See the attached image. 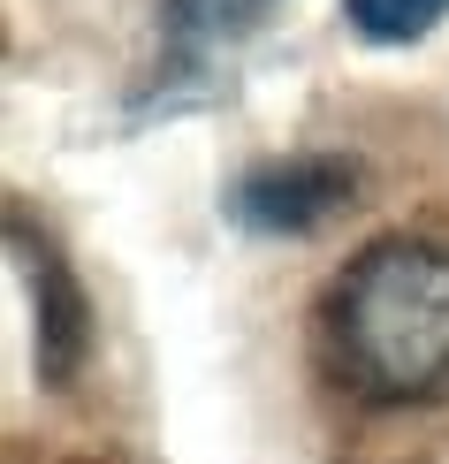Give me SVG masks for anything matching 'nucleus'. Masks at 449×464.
<instances>
[{"label": "nucleus", "instance_id": "obj_1", "mask_svg": "<svg viewBox=\"0 0 449 464\" xmlns=\"http://www.w3.org/2000/svg\"><path fill=\"white\" fill-rule=\"evenodd\" d=\"M327 373L358 403H442L449 396V244L374 237L320 304Z\"/></svg>", "mask_w": 449, "mask_h": 464}, {"label": "nucleus", "instance_id": "obj_2", "mask_svg": "<svg viewBox=\"0 0 449 464\" xmlns=\"http://www.w3.org/2000/svg\"><path fill=\"white\" fill-rule=\"evenodd\" d=\"M275 15V0H161V62L130 100V122H161L175 107H199L221 92L229 53Z\"/></svg>", "mask_w": 449, "mask_h": 464}, {"label": "nucleus", "instance_id": "obj_3", "mask_svg": "<svg viewBox=\"0 0 449 464\" xmlns=\"http://www.w3.org/2000/svg\"><path fill=\"white\" fill-rule=\"evenodd\" d=\"M358 198V168L336 160V152H289V160H259L244 168L237 183L221 190V214L244 228V237H267V244H289V237H312Z\"/></svg>", "mask_w": 449, "mask_h": 464}, {"label": "nucleus", "instance_id": "obj_4", "mask_svg": "<svg viewBox=\"0 0 449 464\" xmlns=\"http://www.w3.org/2000/svg\"><path fill=\"white\" fill-rule=\"evenodd\" d=\"M8 244H15V266L31 275V343H38V373H46V389H69L76 365H84V351H92L84 282L69 275V259L54 251L46 228H31L24 214H8Z\"/></svg>", "mask_w": 449, "mask_h": 464}, {"label": "nucleus", "instance_id": "obj_5", "mask_svg": "<svg viewBox=\"0 0 449 464\" xmlns=\"http://www.w3.org/2000/svg\"><path fill=\"white\" fill-rule=\"evenodd\" d=\"M343 15L366 46H412L449 15V0H343Z\"/></svg>", "mask_w": 449, "mask_h": 464}]
</instances>
